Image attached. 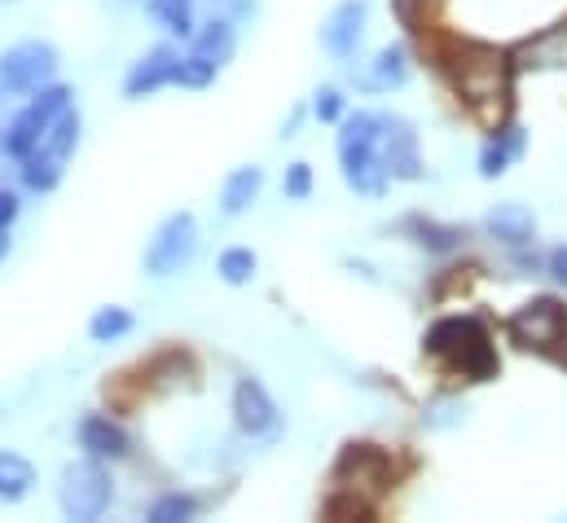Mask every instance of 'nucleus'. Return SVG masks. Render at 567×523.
<instances>
[{"mask_svg": "<svg viewBox=\"0 0 567 523\" xmlns=\"http://www.w3.org/2000/svg\"><path fill=\"white\" fill-rule=\"evenodd\" d=\"M150 18L181 40H194V31H198L194 27V0H150Z\"/></svg>", "mask_w": 567, "mask_h": 523, "instance_id": "4be33fe9", "label": "nucleus"}, {"mask_svg": "<svg viewBox=\"0 0 567 523\" xmlns=\"http://www.w3.org/2000/svg\"><path fill=\"white\" fill-rule=\"evenodd\" d=\"M40 145H44V150H53L58 158H71V154L80 150V111L71 106L66 115H58V120H53V129L44 132V141H40Z\"/></svg>", "mask_w": 567, "mask_h": 523, "instance_id": "bb28decb", "label": "nucleus"}, {"mask_svg": "<svg viewBox=\"0 0 567 523\" xmlns=\"http://www.w3.org/2000/svg\"><path fill=\"white\" fill-rule=\"evenodd\" d=\"M18 212H22L18 194H13V189H0V229H9V225L18 221Z\"/></svg>", "mask_w": 567, "mask_h": 523, "instance_id": "2f4dec72", "label": "nucleus"}, {"mask_svg": "<svg viewBox=\"0 0 567 523\" xmlns=\"http://www.w3.org/2000/svg\"><path fill=\"white\" fill-rule=\"evenodd\" d=\"M0 4H4V0H0Z\"/></svg>", "mask_w": 567, "mask_h": 523, "instance_id": "72a5a7b5", "label": "nucleus"}, {"mask_svg": "<svg viewBox=\"0 0 567 523\" xmlns=\"http://www.w3.org/2000/svg\"><path fill=\"white\" fill-rule=\"evenodd\" d=\"M365 22H370V4L365 0H339L326 13V22H321L326 53L339 58V62H352L357 49H361V40H365Z\"/></svg>", "mask_w": 567, "mask_h": 523, "instance_id": "f8f14e48", "label": "nucleus"}, {"mask_svg": "<svg viewBox=\"0 0 567 523\" xmlns=\"http://www.w3.org/2000/svg\"><path fill=\"white\" fill-rule=\"evenodd\" d=\"M312 115H317L321 124H339V120H343V93H339L334 84H321V89L312 93Z\"/></svg>", "mask_w": 567, "mask_h": 523, "instance_id": "c85d7f7f", "label": "nucleus"}, {"mask_svg": "<svg viewBox=\"0 0 567 523\" xmlns=\"http://www.w3.org/2000/svg\"><path fill=\"white\" fill-rule=\"evenodd\" d=\"M506 335L524 352H537V357H550V361L567 366V308L559 299L537 295V299L519 304L506 317Z\"/></svg>", "mask_w": 567, "mask_h": 523, "instance_id": "20e7f679", "label": "nucleus"}, {"mask_svg": "<svg viewBox=\"0 0 567 523\" xmlns=\"http://www.w3.org/2000/svg\"><path fill=\"white\" fill-rule=\"evenodd\" d=\"M176 62H181V53L172 44H154L150 53H142L133 62V71L124 75V98L142 102V98H154L158 89H167L176 80Z\"/></svg>", "mask_w": 567, "mask_h": 523, "instance_id": "ddd939ff", "label": "nucleus"}, {"mask_svg": "<svg viewBox=\"0 0 567 523\" xmlns=\"http://www.w3.org/2000/svg\"><path fill=\"white\" fill-rule=\"evenodd\" d=\"M519 154H524V132L502 129L497 136H488L484 150H480V176H484V181H497Z\"/></svg>", "mask_w": 567, "mask_h": 523, "instance_id": "6ab92c4d", "label": "nucleus"}, {"mask_svg": "<svg viewBox=\"0 0 567 523\" xmlns=\"http://www.w3.org/2000/svg\"><path fill=\"white\" fill-rule=\"evenodd\" d=\"M260 189H265V167H260V163L234 167V172L225 176V185H220V212H225V216L251 212L256 198H260Z\"/></svg>", "mask_w": 567, "mask_h": 523, "instance_id": "f3484780", "label": "nucleus"}, {"mask_svg": "<svg viewBox=\"0 0 567 523\" xmlns=\"http://www.w3.org/2000/svg\"><path fill=\"white\" fill-rule=\"evenodd\" d=\"M111 502H115V480H111V471H106V462L102 458H80V462H71L66 471H62V484H58V506H62V515L75 523H93L102 520L106 511H111Z\"/></svg>", "mask_w": 567, "mask_h": 523, "instance_id": "423d86ee", "label": "nucleus"}, {"mask_svg": "<svg viewBox=\"0 0 567 523\" xmlns=\"http://www.w3.org/2000/svg\"><path fill=\"white\" fill-rule=\"evenodd\" d=\"M80 449L89 458H102V462H120L133 453V440L128 431L111 418V413H84L80 418Z\"/></svg>", "mask_w": 567, "mask_h": 523, "instance_id": "2eb2a0df", "label": "nucleus"}, {"mask_svg": "<svg viewBox=\"0 0 567 523\" xmlns=\"http://www.w3.org/2000/svg\"><path fill=\"white\" fill-rule=\"evenodd\" d=\"M282 194L286 198H295V203H303V198L312 194V167H308V163H290V167H286Z\"/></svg>", "mask_w": 567, "mask_h": 523, "instance_id": "c756f323", "label": "nucleus"}, {"mask_svg": "<svg viewBox=\"0 0 567 523\" xmlns=\"http://www.w3.org/2000/svg\"><path fill=\"white\" fill-rule=\"evenodd\" d=\"M234 49H238V31H234L229 18H216V22H207V27L194 31V53H203L216 66H225L234 58Z\"/></svg>", "mask_w": 567, "mask_h": 523, "instance_id": "aec40b11", "label": "nucleus"}, {"mask_svg": "<svg viewBox=\"0 0 567 523\" xmlns=\"http://www.w3.org/2000/svg\"><path fill=\"white\" fill-rule=\"evenodd\" d=\"M256 268H260V256H256L251 247H229V252H220V260H216V273H220L225 286H247V281L256 277Z\"/></svg>", "mask_w": 567, "mask_h": 523, "instance_id": "a878e982", "label": "nucleus"}, {"mask_svg": "<svg viewBox=\"0 0 567 523\" xmlns=\"http://www.w3.org/2000/svg\"><path fill=\"white\" fill-rule=\"evenodd\" d=\"M379 158L392 181H405V185L423 181V145H419V132L410 120L379 115Z\"/></svg>", "mask_w": 567, "mask_h": 523, "instance_id": "9d476101", "label": "nucleus"}, {"mask_svg": "<svg viewBox=\"0 0 567 523\" xmlns=\"http://www.w3.org/2000/svg\"><path fill=\"white\" fill-rule=\"evenodd\" d=\"M546 273H550V277L567 290V243H559V247L546 256Z\"/></svg>", "mask_w": 567, "mask_h": 523, "instance_id": "7c9ffc66", "label": "nucleus"}, {"mask_svg": "<svg viewBox=\"0 0 567 523\" xmlns=\"http://www.w3.org/2000/svg\"><path fill=\"white\" fill-rule=\"evenodd\" d=\"M216 71H220V66L207 62L203 53H181L172 84H181V89H207V84H216Z\"/></svg>", "mask_w": 567, "mask_h": 523, "instance_id": "cd10ccee", "label": "nucleus"}, {"mask_svg": "<svg viewBox=\"0 0 567 523\" xmlns=\"http://www.w3.org/2000/svg\"><path fill=\"white\" fill-rule=\"evenodd\" d=\"M128 330H133V312H128L124 304H106V308H97L93 321H89V339H93V343H115V339H124Z\"/></svg>", "mask_w": 567, "mask_h": 523, "instance_id": "393cba45", "label": "nucleus"}, {"mask_svg": "<svg viewBox=\"0 0 567 523\" xmlns=\"http://www.w3.org/2000/svg\"><path fill=\"white\" fill-rule=\"evenodd\" d=\"M484 234H488L493 243L519 252V247H533V243H537V216H533V207H524V203H497V207L484 216Z\"/></svg>", "mask_w": 567, "mask_h": 523, "instance_id": "4468645a", "label": "nucleus"}, {"mask_svg": "<svg viewBox=\"0 0 567 523\" xmlns=\"http://www.w3.org/2000/svg\"><path fill=\"white\" fill-rule=\"evenodd\" d=\"M453 80H457V93L471 102V106H484V102H502L506 89H511V62L506 53L488 49V44H475L457 58L453 66Z\"/></svg>", "mask_w": 567, "mask_h": 523, "instance_id": "6e6552de", "label": "nucleus"}, {"mask_svg": "<svg viewBox=\"0 0 567 523\" xmlns=\"http://www.w3.org/2000/svg\"><path fill=\"white\" fill-rule=\"evenodd\" d=\"M410 234H419L414 243L426 247V252H435V256L457 252V247L466 243V234H462L457 225H435V221H423V216H414V221H410Z\"/></svg>", "mask_w": 567, "mask_h": 523, "instance_id": "b1692460", "label": "nucleus"}, {"mask_svg": "<svg viewBox=\"0 0 567 523\" xmlns=\"http://www.w3.org/2000/svg\"><path fill=\"white\" fill-rule=\"evenodd\" d=\"M194 256H198V221H194V212H176L154 229V238L145 247V273L176 277L181 268L194 264Z\"/></svg>", "mask_w": 567, "mask_h": 523, "instance_id": "1a4fd4ad", "label": "nucleus"}, {"mask_svg": "<svg viewBox=\"0 0 567 523\" xmlns=\"http://www.w3.org/2000/svg\"><path fill=\"white\" fill-rule=\"evenodd\" d=\"M198 511H203V502H198L194 493H163V498L150 502L145 520L150 523H189V520H198Z\"/></svg>", "mask_w": 567, "mask_h": 523, "instance_id": "5701e85b", "label": "nucleus"}, {"mask_svg": "<svg viewBox=\"0 0 567 523\" xmlns=\"http://www.w3.org/2000/svg\"><path fill=\"white\" fill-rule=\"evenodd\" d=\"M13 252V238H9V229H0V260Z\"/></svg>", "mask_w": 567, "mask_h": 523, "instance_id": "473e14b6", "label": "nucleus"}, {"mask_svg": "<svg viewBox=\"0 0 567 523\" xmlns=\"http://www.w3.org/2000/svg\"><path fill=\"white\" fill-rule=\"evenodd\" d=\"M423 352L431 361H440L449 375H462V379H471V383H488V379H497V370H502L497 348H493L484 321L471 317V312H462V317H440L423 335Z\"/></svg>", "mask_w": 567, "mask_h": 523, "instance_id": "f257e3e1", "label": "nucleus"}, {"mask_svg": "<svg viewBox=\"0 0 567 523\" xmlns=\"http://www.w3.org/2000/svg\"><path fill=\"white\" fill-rule=\"evenodd\" d=\"M58 66H62V58H58V49L49 40H18V44H9L0 53V102L40 93L44 84L58 80Z\"/></svg>", "mask_w": 567, "mask_h": 523, "instance_id": "0eeeda50", "label": "nucleus"}, {"mask_svg": "<svg viewBox=\"0 0 567 523\" xmlns=\"http://www.w3.org/2000/svg\"><path fill=\"white\" fill-rule=\"evenodd\" d=\"M71 106H75V89H66V84H58V80H53V84H44L40 93H31V98H27V106H22V111L0 129V154H4V158H13V163H18V158H27V154L44 141V132L53 129V120H58V115H66Z\"/></svg>", "mask_w": 567, "mask_h": 523, "instance_id": "39448f33", "label": "nucleus"}, {"mask_svg": "<svg viewBox=\"0 0 567 523\" xmlns=\"http://www.w3.org/2000/svg\"><path fill=\"white\" fill-rule=\"evenodd\" d=\"M234 422H238V431L251 435V440H274V435L282 431V409H278V400L269 396V388H265L260 379H251V375L234 383Z\"/></svg>", "mask_w": 567, "mask_h": 523, "instance_id": "9b49d317", "label": "nucleus"}, {"mask_svg": "<svg viewBox=\"0 0 567 523\" xmlns=\"http://www.w3.org/2000/svg\"><path fill=\"white\" fill-rule=\"evenodd\" d=\"M339 172L348 181V189H357L361 198H383L392 176L383 172V158H379V115L374 111H357V115H343L339 120Z\"/></svg>", "mask_w": 567, "mask_h": 523, "instance_id": "f03ea898", "label": "nucleus"}, {"mask_svg": "<svg viewBox=\"0 0 567 523\" xmlns=\"http://www.w3.org/2000/svg\"><path fill=\"white\" fill-rule=\"evenodd\" d=\"M334 489H348V502H326L330 515L352 511V515H370V498L392 489V462L383 449L374 444H348L343 458L334 462Z\"/></svg>", "mask_w": 567, "mask_h": 523, "instance_id": "7ed1b4c3", "label": "nucleus"}, {"mask_svg": "<svg viewBox=\"0 0 567 523\" xmlns=\"http://www.w3.org/2000/svg\"><path fill=\"white\" fill-rule=\"evenodd\" d=\"M410 49L405 44H388V49H379L374 53V62L365 66V75H361V89L365 93H392V89H405L410 84Z\"/></svg>", "mask_w": 567, "mask_h": 523, "instance_id": "dca6fc26", "label": "nucleus"}, {"mask_svg": "<svg viewBox=\"0 0 567 523\" xmlns=\"http://www.w3.org/2000/svg\"><path fill=\"white\" fill-rule=\"evenodd\" d=\"M31 489H35V466L22 453L0 449V502H22Z\"/></svg>", "mask_w": 567, "mask_h": 523, "instance_id": "412c9836", "label": "nucleus"}, {"mask_svg": "<svg viewBox=\"0 0 567 523\" xmlns=\"http://www.w3.org/2000/svg\"><path fill=\"white\" fill-rule=\"evenodd\" d=\"M62 172H66V158H58L53 150L35 145L27 158H18V176L31 194H53L62 185Z\"/></svg>", "mask_w": 567, "mask_h": 523, "instance_id": "a211bd4d", "label": "nucleus"}]
</instances>
